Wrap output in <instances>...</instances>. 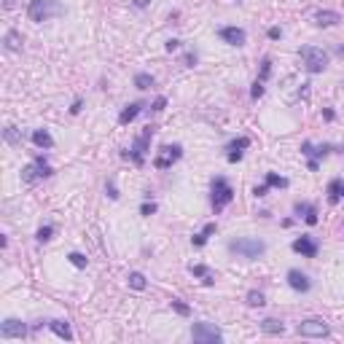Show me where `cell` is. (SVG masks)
Here are the masks:
<instances>
[{
	"label": "cell",
	"mask_w": 344,
	"mask_h": 344,
	"mask_svg": "<svg viewBox=\"0 0 344 344\" xmlns=\"http://www.w3.org/2000/svg\"><path fill=\"white\" fill-rule=\"evenodd\" d=\"M234 199V188H231V183L226 180V178H213V183H210V202H213V210L215 213H221L223 207H226L229 202Z\"/></svg>",
	"instance_id": "2"
},
{
	"label": "cell",
	"mask_w": 344,
	"mask_h": 344,
	"mask_svg": "<svg viewBox=\"0 0 344 344\" xmlns=\"http://www.w3.org/2000/svg\"><path fill=\"white\" fill-rule=\"evenodd\" d=\"M218 35H221V41H226L229 46H245V41H247L242 27H221Z\"/></svg>",
	"instance_id": "11"
},
{
	"label": "cell",
	"mask_w": 344,
	"mask_h": 344,
	"mask_svg": "<svg viewBox=\"0 0 344 344\" xmlns=\"http://www.w3.org/2000/svg\"><path fill=\"white\" fill-rule=\"evenodd\" d=\"M169 307L175 309V312H178V315H180V317H188V315H191V309H188L186 304L180 301V298H172V301H169Z\"/></svg>",
	"instance_id": "30"
},
{
	"label": "cell",
	"mask_w": 344,
	"mask_h": 344,
	"mask_svg": "<svg viewBox=\"0 0 344 344\" xmlns=\"http://www.w3.org/2000/svg\"><path fill=\"white\" fill-rule=\"evenodd\" d=\"M3 46H6V51H22V35L16 30H8L6 38H3Z\"/></svg>",
	"instance_id": "22"
},
{
	"label": "cell",
	"mask_w": 344,
	"mask_h": 344,
	"mask_svg": "<svg viewBox=\"0 0 344 344\" xmlns=\"http://www.w3.org/2000/svg\"><path fill=\"white\" fill-rule=\"evenodd\" d=\"M296 213H298V218L304 215L307 226H315V223H317V210L312 207V204H301V202H298V204H296Z\"/></svg>",
	"instance_id": "20"
},
{
	"label": "cell",
	"mask_w": 344,
	"mask_h": 344,
	"mask_svg": "<svg viewBox=\"0 0 344 344\" xmlns=\"http://www.w3.org/2000/svg\"><path fill=\"white\" fill-rule=\"evenodd\" d=\"M261 94H263V83H261V81H256V83H253V89H250V97H253V99H258Z\"/></svg>",
	"instance_id": "34"
},
{
	"label": "cell",
	"mask_w": 344,
	"mask_h": 344,
	"mask_svg": "<svg viewBox=\"0 0 344 344\" xmlns=\"http://www.w3.org/2000/svg\"><path fill=\"white\" fill-rule=\"evenodd\" d=\"M132 3H134L137 8H148V6H151V0H132Z\"/></svg>",
	"instance_id": "42"
},
{
	"label": "cell",
	"mask_w": 344,
	"mask_h": 344,
	"mask_svg": "<svg viewBox=\"0 0 344 344\" xmlns=\"http://www.w3.org/2000/svg\"><path fill=\"white\" fill-rule=\"evenodd\" d=\"M105 191H108V197H111V199H118V188L113 186V183H108V186H105Z\"/></svg>",
	"instance_id": "39"
},
{
	"label": "cell",
	"mask_w": 344,
	"mask_h": 344,
	"mask_svg": "<svg viewBox=\"0 0 344 344\" xmlns=\"http://www.w3.org/2000/svg\"><path fill=\"white\" fill-rule=\"evenodd\" d=\"M164 105H167V99H164V97H156V99H153V105H151V111H164Z\"/></svg>",
	"instance_id": "37"
},
{
	"label": "cell",
	"mask_w": 344,
	"mask_h": 344,
	"mask_svg": "<svg viewBox=\"0 0 344 344\" xmlns=\"http://www.w3.org/2000/svg\"><path fill=\"white\" fill-rule=\"evenodd\" d=\"M288 285L298 293H307L309 288H312V280H309L304 272H298V269H291V272H288Z\"/></svg>",
	"instance_id": "13"
},
{
	"label": "cell",
	"mask_w": 344,
	"mask_h": 344,
	"mask_svg": "<svg viewBox=\"0 0 344 344\" xmlns=\"http://www.w3.org/2000/svg\"><path fill=\"white\" fill-rule=\"evenodd\" d=\"M298 57H301L304 67H307L309 73H323L328 67V54L317 46H301Z\"/></svg>",
	"instance_id": "4"
},
{
	"label": "cell",
	"mask_w": 344,
	"mask_h": 344,
	"mask_svg": "<svg viewBox=\"0 0 344 344\" xmlns=\"http://www.w3.org/2000/svg\"><path fill=\"white\" fill-rule=\"evenodd\" d=\"M188 272H191L194 277H202L204 285H213V282H215V274H213V269H207L204 263H194V266H188Z\"/></svg>",
	"instance_id": "17"
},
{
	"label": "cell",
	"mask_w": 344,
	"mask_h": 344,
	"mask_svg": "<svg viewBox=\"0 0 344 344\" xmlns=\"http://www.w3.org/2000/svg\"><path fill=\"white\" fill-rule=\"evenodd\" d=\"M293 253H301L304 258H315L317 256V250H320V247H317V242L312 237H298V239H293Z\"/></svg>",
	"instance_id": "12"
},
{
	"label": "cell",
	"mask_w": 344,
	"mask_h": 344,
	"mask_svg": "<svg viewBox=\"0 0 344 344\" xmlns=\"http://www.w3.org/2000/svg\"><path fill=\"white\" fill-rule=\"evenodd\" d=\"M140 111H143V102H132V105H127L121 111V116H118V121L121 124H132L134 118L140 116Z\"/></svg>",
	"instance_id": "21"
},
{
	"label": "cell",
	"mask_w": 344,
	"mask_h": 344,
	"mask_svg": "<svg viewBox=\"0 0 344 344\" xmlns=\"http://www.w3.org/2000/svg\"><path fill=\"white\" fill-rule=\"evenodd\" d=\"M3 6H6V8H14L16 3H14V0H3Z\"/></svg>",
	"instance_id": "45"
},
{
	"label": "cell",
	"mask_w": 344,
	"mask_h": 344,
	"mask_svg": "<svg viewBox=\"0 0 344 344\" xmlns=\"http://www.w3.org/2000/svg\"><path fill=\"white\" fill-rule=\"evenodd\" d=\"M81 105H83L81 99H76V102H73V108H70V113H73V116H76V113H78V111H81Z\"/></svg>",
	"instance_id": "43"
},
{
	"label": "cell",
	"mask_w": 344,
	"mask_h": 344,
	"mask_svg": "<svg viewBox=\"0 0 344 344\" xmlns=\"http://www.w3.org/2000/svg\"><path fill=\"white\" fill-rule=\"evenodd\" d=\"M266 191H269V183H263V186H256V188H253V194H256V197H266Z\"/></svg>",
	"instance_id": "38"
},
{
	"label": "cell",
	"mask_w": 344,
	"mask_h": 344,
	"mask_svg": "<svg viewBox=\"0 0 344 344\" xmlns=\"http://www.w3.org/2000/svg\"><path fill=\"white\" fill-rule=\"evenodd\" d=\"M301 336H309V339H323L331 333V328H328L326 320H320V317H309V320H301L296 328Z\"/></svg>",
	"instance_id": "6"
},
{
	"label": "cell",
	"mask_w": 344,
	"mask_h": 344,
	"mask_svg": "<svg viewBox=\"0 0 344 344\" xmlns=\"http://www.w3.org/2000/svg\"><path fill=\"white\" fill-rule=\"evenodd\" d=\"M213 234H215V223H207V226H204L202 231L194 234V237H191V245H194V247H202L204 242H207V239L213 237Z\"/></svg>",
	"instance_id": "23"
},
{
	"label": "cell",
	"mask_w": 344,
	"mask_h": 344,
	"mask_svg": "<svg viewBox=\"0 0 344 344\" xmlns=\"http://www.w3.org/2000/svg\"><path fill=\"white\" fill-rule=\"evenodd\" d=\"M339 197H344V180H342V186H339Z\"/></svg>",
	"instance_id": "46"
},
{
	"label": "cell",
	"mask_w": 344,
	"mask_h": 344,
	"mask_svg": "<svg viewBox=\"0 0 344 344\" xmlns=\"http://www.w3.org/2000/svg\"><path fill=\"white\" fill-rule=\"evenodd\" d=\"M67 261H70V263H73V266H76V269H86L89 258L83 256V253H70V256H67Z\"/></svg>",
	"instance_id": "29"
},
{
	"label": "cell",
	"mask_w": 344,
	"mask_h": 344,
	"mask_svg": "<svg viewBox=\"0 0 344 344\" xmlns=\"http://www.w3.org/2000/svg\"><path fill=\"white\" fill-rule=\"evenodd\" d=\"M186 62H188V67H194V65H197V54H188Z\"/></svg>",
	"instance_id": "44"
},
{
	"label": "cell",
	"mask_w": 344,
	"mask_h": 344,
	"mask_svg": "<svg viewBox=\"0 0 344 344\" xmlns=\"http://www.w3.org/2000/svg\"><path fill=\"white\" fill-rule=\"evenodd\" d=\"M342 22V14L339 11H317L315 14V24L317 27H333V24Z\"/></svg>",
	"instance_id": "15"
},
{
	"label": "cell",
	"mask_w": 344,
	"mask_h": 344,
	"mask_svg": "<svg viewBox=\"0 0 344 344\" xmlns=\"http://www.w3.org/2000/svg\"><path fill=\"white\" fill-rule=\"evenodd\" d=\"M266 183H269L272 188H288V180H285V178L274 175V172H266Z\"/></svg>",
	"instance_id": "28"
},
{
	"label": "cell",
	"mask_w": 344,
	"mask_h": 344,
	"mask_svg": "<svg viewBox=\"0 0 344 344\" xmlns=\"http://www.w3.org/2000/svg\"><path fill=\"white\" fill-rule=\"evenodd\" d=\"M3 137H6V143H11V146H19V132H16V127H6Z\"/></svg>",
	"instance_id": "32"
},
{
	"label": "cell",
	"mask_w": 344,
	"mask_h": 344,
	"mask_svg": "<svg viewBox=\"0 0 344 344\" xmlns=\"http://www.w3.org/2000/svg\"><path fill=\"white\" fill-rule=\"evenodd\" d=\"M339 186H342V180H331V186H328V202L331 204H336L339 199H342L339 197Z\"/></svg>",
	"instance_id": "31"
},
{
	"label": "cell",
	"mask_w": 344,
	"mask_h": 344,
	"mask_svg": "<svg viewBox=\"0 0 344 344\" xmlns=\"http://www.w3.org/2000/svg\"><path fill=\"white\" fill-rule=\"evenodd\" d=\"M328 151H331V146H320V148H315L312 143H304V146H301V153L312 156V162H317V156H326Z\"/></svg>",
	"instance_id": "24"
},
{
	"label": "cell",
	"mask_w": 344,
	"mask_h": 344,
	"mask_svg": "<svg viewBox=\"0 0 344 344\" xmlns=\"http://www.w3.org/2000/svg\"><path fill=\"white\" fill-rule=\"evenodd\" d=\"M51 172H54V169L46 164V159L38 156L33 164H27V167L22 169V180H24V183H35L38 178H49Z\"/></svg>",
	"instance_id": "8"
},
{
	"label": "cell",
	"mask_w": 344,
	"mask_h": 344,
	"mask_svg": "<svg viewBox=\"0 0 344 344\" xmlns=\"http://www.w3.org/2000/svg\"><path fill=\"white\" fill-rule=\"evenodd\" d=\"M134 86L137 89H151L153 86V76L151 73H137V76H134Z\"/></svg>",
	"instance_id": "26"
},
{
	"label": "cell",
	"mask_w": 344,
	"mask_h": 344,
	"mask_svg": "<svg viewBox=\"0 0 344 344\" xmlns=\"http://www.w3.org/2000/svg\"><path fill=\"white\" fill-rule=\"evenodd\" d=\"M245 301H247V307H263V304H266V298H263L261 291H250Z\"/></svg>",
	"instance_id": "27"
},
{
	"label": "cell",
	"mask_w": 344,
	"mask_h": 344,
	"mask_svg": "<svg viewBox=\"0 0 344 344\" xmlns=\"http://www.w3.org/2000/svg\"><path fill=\"white\" fill-rule=\"evenodd\" d=\"M175 49H180V41H175V38L167 41V51H175Z\"/></svg>",
	"instance_id": "41"
},
{
	"label": "cell",
	"mask_w": 344,
	"mask_h": 344,
	"mask_svg": "<svg viewBox=\"0 0 344 344\" xmlns=\"http://www.w3.org/2000/svg\"><path fill=\"white\" fill-rule=\"evenodd\" d=\"M180 156H183V148L178 146V143H172V146H162L159 156L153 159V167H156V169H169Z\"/></svg>",
	"instance_id": "9"
},
{
	"label": "cell",
	"mask_w": 344,
	"mask_h": 344,
	"mask_svg": "<svg viewBox=\"0 0 344 344\" xmlns=\"http://www.w3.org/2000/svg\"><path fill=\"white\" fill-rule=\"evenodd\" d=\"M229 250H231L234 256L245 258V261H256L258 256L266 253V242L258 239V237H239V239H231V242H229Z\"/></svg>",
	"instance_id": "1"
},
{
	"label": "cell",
	"mask_w": 344,
	"mask_h": 344,
	"mask_svg": "<svg viewBox=\"0 0 344 344\" xmlns=\"http://www.w3.org/2000/svg\"><path fill=\"white\" fill-rule=\"evenodd\" d=\"M129 288H134V291H146V285H148V280H146V274L143 272H129Z\"/></svg>",
	"instance_id": "25"
},
{
	"label": "cell",
	"mask_w": 344,
	"mask_h": 344,
	"mask_svg": "<svg viewBox=\"0 0 344 344\" xmlns=\"http://www.w3.org/2000/svg\"><path fill=\"white\" fill-rule=\"evenodd\" d=\"M140 213H143V215H153V213H156V204H153V202H143Z\"/></svg>",
	"instance_id": "35"
},
{
	"label": "cell",
	"mask_w": 344,
	"mask_h": 344,
	"mask_svg": "<svg viewBox=\"0 0 344 344\" xmlns=\"http://www.w3.org/2000/svg\"><path fill=\"white\" fill-rule=\"evenodd\" d=\"M247 146H250V140H247V137H237V140H234V143H229V148H226V159H229V162H239V159H242V151H245V148Z\"/></svg>",
	"instance_id": "14"
},
{
	"label": "cell",
	"mask_w": 344,
	"mask_h": 344,
	"mask_svg": "<svg viewBox=\"0 0 344 344\" xmlns=\"http://www.w3.org/2000/svg\"><path fill=\"white\" fill-rule=\"evenodd\" d=\"M62 14V6H59L57 0H30L27 6V16L33 22H49L51 16H59Z\"/></svg>",
	"instance_id": "3"
},
{
	"label": "cell",
	"mask_w": 344,
	"mask_h": 344,
	"mask_svg": "<svg viewBox=\"0 0 344 344\" xmlns=\"http://www.w3.org/2000/svg\"><path fill=\"white\" fill-rule=\"evenodd\" d=\"M0 336L3 339H24L27 336V326H24L22 320H16V317H8V320H3V326H0Z\"/></svg>",
	"instance_id": "10"
},
{
	"label": "cell",
	"mask_w": 344,
	"mask_h": 344,
	"mask_svg": "<svg viewBox=\"0 0 344 344\" xmlns=\"http://www.w3.org/2000/svg\"><path fill=\"white\" fill-rule=\"evenodd\" d=\"M151 137H153V127H146V132H143L140 137L134 140V146L129 148L124 156H129L134 164H143V162H146V151H148V143H151Z\"/></svg>",
	"instance_id": "7"
},
{
	"label": "cell",
	"mask_w": 344,
	"mask_h": 344,
	"mask_svg": "<svg viewBox=\"0 0 344 344\" xmlns=\"http://www.w3.org/2000/svg\"><path fill=\"white\" fill-rule=\"evenodd\" d=\"M269 38H272V41H277V38H282V30H280V27H272V30H269Z\"/></svg>",
	"instance_id": "40"
},
{
	"label": "cell",
	"mask_w": 344,
	"mask_h": 344,
	"mask_svg": "<svg viewBox=\"0 0 344 344\" xmlns=\"http://www.w3.org/2000/svg\"><path fill=\"white\" fill-rule=\"evenodd\" d=\"M51 234H54L51 226H41V229H38V234H35V239H38V242H49V239H51Z\"/></svg>",
	"instance_id": "33"
},
{
	"label": "cell",
	"mask_w": 344,
	"mask_h": 344,
	"mask_svg": "<svg viewBox=\"0 0 344 344\" xmlns=\"http://www.w3.org/2000/svg\"><path fill=\"white\" fill-rule=\"evenodd\" d=\"M269 73H272V59H263V62H261V78H266L269 76Z\"/></svg>",
	"instance_id": "36"
},
{
	"label": "cell",
	"mask_w": 344,
	"mask_h": 344,
	"mask_svg": "<svg viewBox=\"0 0 344 344\" xmlns=\"http://www.w3.org/2000/svg\"><path fill=\"white\" fill-rule=\"evenodd\" d=\"M49 328H51V331L57 333L59 339H65V342H73V331H70V323H67V320H51V323H49Z\"/></svg>",
	"instance_id": "16"
},
{
	"label": "cell",
	"mask_w": 344,
	"mask_h": 344,
	"mask_svg": "<svg viewBox=\"0 0 344 344\" xmlns=\"http://www.w3.org/2000/svg\"><path fill=\"white\" fill-rule=\"evenodd\" d=\"M261 331L269 333V336H280V333L285 331V326H282V320H277V317H266V320H261Z\"/></svg>",
	"instance_id": "18"
},
{
	"label": "cell",
	"mask_w": 344,
	"mask_h": 344,
	"mask_svg": "<svg viewBox=\"0 0 344 344\" xmlns=\"http://www.w3.org/2000/svg\"><path fill=\"white\" fill-rule=\"evenodd\" d=\"M191 339L197 344H215V342H221L223 336L213 323H194L191 326Z\"/></svg>",
	"instance_id": "5"
},
{
	"label": "cell",
	"mask_w": 344,
	"mask_h": 344,
	"mask_svg": "<svg viewBox=\"0 0 344 344\" xmlns=\"http://www.w3.org/2000/svg\"><path fill=\"white\" fill-rule=\"evenodd\" d=\"M33 143H35L38 148H43V151L54 148V137L46 132V129H35V132H33Z\"/></svg>",
	"instance_id": "19"
}]
</instances>
